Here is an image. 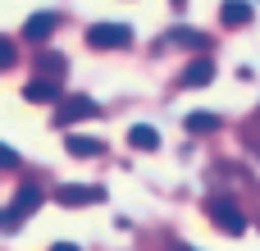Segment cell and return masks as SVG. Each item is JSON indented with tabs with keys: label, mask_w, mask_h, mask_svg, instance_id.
I'll return each mask as SVG.
<instances>
[{
	"label": "cell",
	"mask_w": 260,
	"mask_h": 251,
	"mask_svg": "<svg viewBox=\"0 0 260 251\" xmlns=\"http://www.w3.org/2000/svg\"><path fill=\"white\" fill-rule=\"evenodd\" d=\"M219 123H224V119H219L215 110H192V114L183 119V128H187V133H215Z\"/></svg>",
	"instance_id": "12"
},
{
	"label": "cell",
	"mask_w": 260,
	"mask_h": 251,
	"mask_svg": "<svg viewBox=\"0 0 260 251\" xmlns=\"http://www.w3.org/2000/svg\"><path fill=\"white\" fill-rule=\"evenodd\" d=\"M41 201H46V192H41L37 183H23V187H18V197H14L9 206H0V229H5V233H14V229H18V224L41 206Z\"/></svg>",
	"instance_id": "1"
},
{
	"label": "cell",
	"mask_w": 260,
	"mask_h": 251,
	"mask_svg": "<svg viewBox=\"0 0 260 251\" xmlns=\"http://www.w3.org/2000/svg\"><path fill=\"white\" fill-rule=\"evenodd\" d=\"M55 23H59V18H55L50 9H41V14H32V18L23 23V37H27V41H46V37L55 32Z\"/></svg>",
	"instance_id": "8"
},
{
	"label": "cell",
	"mask_w": 260,
	"mask_h": 251,
	"mask_svg": "<svg viewBox=\"0 0 260 251\" xmlns=\"http://www.w3.org/2000/svg\"><path fill=\"white\" fill-rule=\"evenodd\" d=\"M128 146H137V151H160V128L133 123V128H128Z\"/></svg>",
	"instance_id": "10"
},
{
	"label": "cell",
	"mask_w": 260,
	"mask_h": 251,
	"mask_svg": "<svg viewBox=\"0 0 260 251\" xmlns=\"http://www.w3.org/2000/svg\"><path fill=\"white\" fill-rule=\"evenodd\" d=\"M178 251H192V247H178Z\"/></svg>",
	"instance_id": "18"
},
{
	"label": "cell",
	"mask_w": 260,
	"mask_h": 251,
	"mask_svg": "<svg viewBox=\"0 0 260 251\" xmlns=\"http://www.w3.org/2000/svg\"><path fill=\"white\" fill-rule=\"evenodd\" d=\"M14 165H18V151H14V146H5V142H0V169H14Z\"/></svg>",
	"instance_id": "16"
},
{
	"label": "cell",
	"mask_w": 260,
	"mask_h": 251,
	"mask_svg": "<svg viewBox=\"0 0 260 251\" xmlns=\"http://www.w3.org/2000/svg\"><path fill=\"white\" fill-rule=\"evenodd\" d=\"M55 201H59V206H101V201H105V187H96V183H87V187L69 183V187L55 192Z\"/></svg>",
	"instance_id": "5"
},
{
	"label": "cell",
	"mask_w": 260,
	"mask_h": 251,
	"mask_svg": "<svg viewBox=\"0 0 260 251\" xmlns=\"http://www.w3.org/2000/svg\"><path fill=\"white\" fill-rule=\"evenodd\" d=\"M206 215H210V219H215V224H219L229 238L247 233V219H242V210H238L229 197H210V201H206Z\"/></svg>",
	"instance_id": "3"
},
{
	"label": "cell",
	"mask_w": 260,
	"mask_h": 251,
	"mask_svg": "<svg viewBox=\"0 0 260 251\" xmlns=\"http://www.w3.org/2000/svg\"><path fill=\"white\" fill-rule=\"evenodd\" d=\"M14 59H18V50H14V41H9V37H0V69H9Z\"/></svg>",
	"instance_id": "15"
},
{
	"label": "cell",
	"mask_w": 260,
	"mask_h": 251,
	"mask_svg": "<svg viewBox=\"0 0 260 251\" xmlns=\"http://www.w3.org/2000/svg\"><path fill=\"white\" fill-rule=\"evenodd\" d=\"M23 96H27L32 105H55L64 91H59V82H50V78H32V82L23 87Z\"/></svg>",
	"instance_id": "6"
},
{
	"label": "cell",
	"mask_w": 260,
	"mask_h": 251,
	"mask_svg": "<svg viewBox=\"0 0 260 251\" xmlns=\"http://www.w3.org/2000/svg\"><path fill=\"white\" fill-rule=\"evenodd\" d=\"M165 46H206V32H197V27H174L169 37H165Z\"/></svg>",
	"instance_id": "14"
},
{
	"label": "cell",
	"mask_w": 260,
	"mask_h": 251,
	"mask_svg": "<svg viewBox=\"0 0 260 251\" xmlns=\"http://www.w3.org/2000/svg\"><path fill=\"white\" fill-rule=\"evenodd\" d=\"M69 69V59L59 55V50H46L41 55V64H37V78H50V82H59V73Z\"/></svg>",
	"instance_id": "13"
},
{
	"label": "cell",
	"mask_w": 260,
	"mask_h": 251,
	"mask_svg": "<svg viewBox=\"0 0 260 251\" xmlns=\"http://www.w3.org/2000/svg\"><path fill=\"white\" fill-rule=\"evenodd\" d=\"M87 41L96 50H114V46H128L133 41V27L128 23H91L87 27Z\"/></svg>",
	"instance_id": "4"
},
{
	"label": "cell",
	"mask_w": 260,
	"mask_h": 251,
	"mask_svg": "<svg viewBox=\"0 0 260 251\" xmlns=\"http://www.w3.org/2000/svg\"><path fill=\"white\" fill-rule=\"evenodd\" d=\"M178 82H183V87H210V82H215V64H210V59H192V64L178 73Z\"/></svg>",
	"instance_id": "7"
},
{
	"label": "cell",
	"mask_w": 260,
	"mask_h": 251,
	"mask_svg": "<svg viewBox=\"0 0 260 251\" xmlns=\"http://www.w3.org/2000/svg\"><path fill=\"white\" fill-rule=\"evenodd\" d=\"M219 18H224V27H247V23H251V5H247V0H229V5L219 9Z\"/></svg>",
	"instance_id": "11"
},
{
	"label": "cell",
	"mask_w": 260,
	"mask_h": 251,
	"mask_svg": "<svg viewBox=\"0 0 260 251\" xmlns=\"http://www.w3.org/2000/svg\"><path fill=\"white\" fill-rule=\"evenodd\" d=\"M78 119H101V105L91 96H59L55 101V128H69Z\"/></svg>",
	"instance_id": "2"
},
{
	"label": "cell",
	"mask_w": 260,
	"mask_h": 251,
	"mask_svg": "<svg viewBox=\"0 0 260 251\" xmlns=\"http://www.w3.org/2000/svg\"><path fill=\"white\" fill-rule=\"evenodd\" d=\"M50 251H78V247H73V242H55Z\"/></svg>",
	"instance_id": "17"
},
{
	"label": "cell",
	"mask_w": 260,
	"mask_h": 251,
	"mask_svg": "<svg viewBox=\"0 0 260 251\" xmlns=\"http://www.w3.org/2000/svg\"><path fill=\"white\" fill-rule=\"evenodd\" d=\"M64 146H69V155H78V160H91V155H101V151H105V142H101V137H82V133H69V137H64Z\"/></svg>",
	"instance_id": "9"
}]
</instances>
